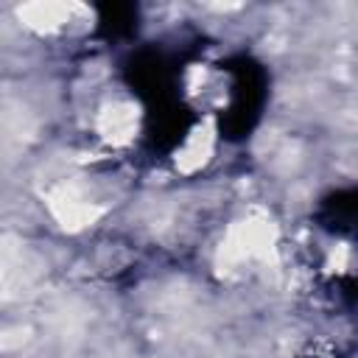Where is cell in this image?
I'll use <instances>...</instances> for the list:
<instances>
[{"label": "cell", "mask_w": 358, "mask_h": 358, "mask_svg": "<svg viewBox=\"0 0 358 358\" xmlns=\"http://www.w3.org/2000/svg\"><path fill=\"white\" fill-rule=\"evenodd\" d=\"M137 120H140V112L134 103L129 101L106 103L98 112V134L112 145H126L137 134Z\"/></svg>", "instance_id": "6da1fadb"}, {"label": "cell", "mask_w": 358, "mask_h": 358, "mask_svg": "<svg viewBox=\"0 0 358 358\" xmlns=\"http://www.w3.org/2000/svg\"><path fill=\"white\" fill-rule=\"evenodd\" d=\"M73 11H78V6H67V3H25L17 8V17L25 28L36 31V34H53L59 28H64L73 20Z\"/></svg>", "instance_id": "7a4b0ae2"}, {"label": "cell", "mask_w": 358, "mask_h": 358, "mask_svg": "<svg viewBox=\"0 0 358 358\" xmlns=\"http://www.w3.org/2000/svg\"><path fill=\"white\" fill-rule=\"evenodd\" d=\"M213 143H215L213 129H210V126H199V129L185 140V145L179 148V154H176V165H179L185 173L201 168V165L210 159V154H213Z\"/></svg>", "instance_id": "3957f363"}]
</instances>
